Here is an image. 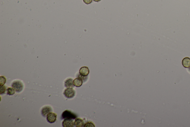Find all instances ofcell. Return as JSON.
<instances>
[{"mask_svg":"<svg viewBox=\"0 0 190 127\" xmlns=\"http://www.w3.org/2000/svg\"><path fill=\"white\" fill-rule=\"evenodd\" d=\"M11 86L18 93L21 92L24 88V85L21 81L19 80H15L12 83Z\"/></svg>","mask_w":190,"mask_h":127,"instance_id":"1","label":"cell"},{"mask_svg":"<svg viewBox=\"0 0 190 127\" xmlns=\"http://www.w3.org/2000/svg\"><path fill=\"white\" fill-rule=\"evenodd\" d=\"M77 117V116L75 114L68 110H66L64 111L62 113V114L61 116V119H75Z\"/></svg>","mask_w":190,"mask_h":127,"instance_id":"2","label":"cell"},{"mask_svg":"<svg viewBox=\"0 0 190 127\" xmlns=\"http://www.w3.org/2000/svg\"><path fill=\"white\" fill-rule=\"evenodd\" d=\"M63 94L67 98H72L75 95V91L72 88H67L64 91Z\"/></svg>","mask_w":190,"mask_h":127,"instance_id":"3","label":"cell"},{"mask_svg":"<svg viewBox=\"0 0 190 127\" xmlns=\"http://www.w3.org/2000/svg\"><path fill=\"white\" fill-rule=\"evenodd\" d=\"M57 115L55 113L50 112L47 115V119L48 122L50 123H55L57 120Z\"/></svg>","mask_w":190,"mask_h":127,"instance_id":"4","label":"cell"},{"mask_svg":"<svg viewBox=\"0 0 190 127\" xmlns=\"http://www.w3.org/2000/svg\"><path fill=\"white\" fill-rule=\"evenodd\" d=\"M52 109L50 106H45L42 108L41 110V114L43 116L46 117L48 113L52 112Z\"/></svg>","mask_w":190,"mask_h":127,"instance_id":"5","label":"cell"},{"mask_svg":"<svg viewBox=\"0 0 190 127\" xmlns=\"http://www.w3.org/2000/svg\"><path fill=\"white\" fill-rule=\"evenodd\" d=\"M62 126L64 127H73L74 126L73 119H65L62 122Z\"/></svg>","mask_w":190,"mask_h":127,"instance_id":"6","label":"cell"},{"mask_svg":"<svg viewBox=\"0 0 190 127\" xmlns=\"http://www.w3.org/2000/svg\"><path fill=\"white\" fill-rule=\"evenodd\" d=\"M90 73V70L88 67L84 66L81 67L79 70L80 76L82 77H86L88 76Z\"/></svg>","mask_w":190,"mask_h":127,"instance_id":"7","label":"cell"},{"mask_svg":"<svg viewBox=\"0 0 190 127\" xmlns=\"http://www.w3.org/2000/svg\"><path fill=\"white\" fill-rule=\"evenodd\" d=\"M73 80L72 78H69L65 80L64 82V86L66 88L74 87L73 85Z\"/></svg>","mask_w":190,"mask_h":127,"instance_id":"8","label":"cell"},{"mask_svg":"<svg viewBox=\"0 0 190 127\" xmlns=\"http://www.w3.org/2000/svg\"><path fill=\"white\" fill-rule=\"evenodd\" d=\"M74 126L76 127L84 126V123L83 120L80 118H76L74 122Z\"/></svg>","mask_w":190,"mask_h":127,"instance_id":"9","label":"cell"},{"mask_svg":"<svg viewBox=\"0 0 190 127\" xmlns=\"http://www.w3.org/2000/svg\"><path fill=\"white\" fill-rule=\"evenodd\" d=\"M83 80L80 77L76 78L73 81V85L77 87H80L83 84Z\"/></svg>","mask_w":190,"mask_h":127,"instance_id":"10","label":"cell"},{"mask_svg":"<svg viewBox=\"0 0 190 127\" xmlns=\"http://www.w3.org/2000/svg\"><path fill=\"white\" fill-rule=\"evenodd\" d=\"M182 64L183 66L185 68H189L190 66V58L186 57L183 59Z\"/></svg>","mask_w":190,"mask_h":127,"instance_id":"11","label":"cell"},{"mask_svg":"<svg viewBox=\"0 0 190 127\" xmlns=\"http://www.w3.org/2000/svg\"><path fill=\"white\" fill-rule=\"evenodd\" d=\"M15 90L13 88H8L7 89V94L9 95H12L15 93Z\"/></svg>","mask_w":190,"mask_h":127,"instance_id":"12","label":"cell"},{"mask_svg":"<svg viewBox=\"0 0 190 127\" xmlns=\"http://www.w3.org/2000/svg\"><path fill=\"white\" fill-rule=\"evenodd\" d=\"M0 88H1V92H0L1 94L2 95L5 94L7 91V86L4 85L1 86Z\"/></svg>","mask_w":190,"mask_h":127,"instance_id":"13","label":"cell"},{"mask_svg":"<svg viewBox=\"0 0 190 127\" xmlns=\"http://www.w3.org/2000/svg\"><path fill=\"white\" fill-rule=\"evenodd\" d=\"M0 80V86L4 85L6 82V79L4 76H1Z\"/></svg>","mask_w":190,"mask_h":127,"instance_id":"14","label":"cell"},{"mask_svg":"<svg viewBox=\"0 0 190 127\" xmlns=\"http://www.w3.org/2000/svg\"><path fill=\"white\" fill-rule=\"evenodd\" d=\"M84 127H94L95 125L92 122H88L84 124Z\"/></svg>","mask_w":190,"mask_h":127,"instance_id":"15","label":"cell"},{"mask_svg":"<svg viewBox=\"0 0 190 127\" xmlns=\"http://www.w3.org/2000/svg\"><path fill=\"white\" fill-rule=\"evenodd\" d=\"M83 1L84 3L87 5L91 4L93 1V0H83Z\"/></svg>","mask_w":190,"mask_h":127,"instance_id":"16","label":"cell"},{"mask_svg":"<svg viewBox=\"0 0 190 127\" xmlns=\"http://www.w3.org/2000/svg\"><path fill=\"white\" fill-rule=\"evenodd\" d=\"M101 1V0H94V2H99L100 1Z\"/></svg>","mask_w":190,"mask_h":127,"instance_id":"17","label":"cell"},{"mask_svg":"<svg viewBox=\"0 0 190 127\" xmlns=\"http://www.w3.org/2000/svg\"><path fill=\"white\" fill-rule=\"evenodd\" d=\"M188 71H189L190 72V66L189 67V68H188Z\"/></svg>","mask_w":190,"mask_h":127,"instance_id":"18","label":"cell"}]
</instances>
